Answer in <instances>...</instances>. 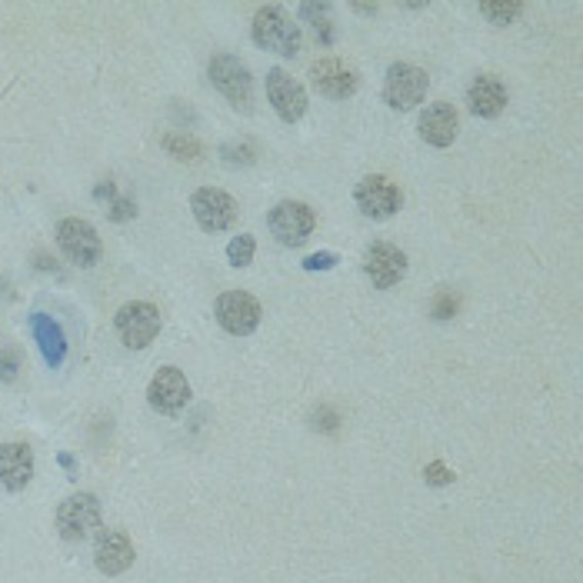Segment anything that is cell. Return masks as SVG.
<instances>
[{"mask_svg":"<svg viewBox=\"0 0 583 583\" xmlns=\"http://www.w3.org/2000/svg\"><path fill=\"white\" fill-rule=\"evenodd\" d=\"M250 34H254L257 47H264V51H270V53H280V57H293V53L300 51V30H297V24L287 17V11L277 7V4H267V7H260V11L254 13Z\"/></svg>","mask_w":583,"mask_h":583,"instance_id":"cell-1","label":"cell"},{"mask_svg":"<svg viewBox=\"0 0 583 583\" xmlns=\"http://www.w3.org/2000/svg\"><path fill=\"white\" fill-rule=\"evenodd\" d=\"M207 74H210V84H214L234 107L250 111V103H254V77H250V70H247V64H243L241 57H234V53H217L214 61L207 64Z\"/></svg>","mask_w":583,"mask_h":583,"instance_id":"cell-2","label":"cell"},{"mask_svg":"<svg viewBox=\"0 0 583 583\" xmlns=\"http://www.w3.org/2000/svg\"><path fill=\"white\" fill-rule=\"evenodd\" d=\"M114 327H117V333H120L124 347L144 350V347H151V343L157 341V333H160V310L153 304H147V300L124 304L117 310Z\"/></svg>","mask_w":583,"mask_h":583,"instance_id":"cell-3","label":"cell"},{"mask_svg":"<svg viewBox=\"0 0 583 583\" xmlns=\"http://www.w3.org/2000/svg\"><path fill=\"white\" fill-rule=\"evenodd\" d=\"M57 247L64 250V257L77 267H94L101 264L103 243L97 237V230L90 227L80 217H67L57 224Z\"/></svg>","mask_w":583,"mask_h":583,"instance_id":"cell-4","label":"cell"},{"mask_svg":"<svg viewBox=\"0 0 583 583\" xmlns=\"http://www.w3.org/2000/svg\"><path fill=\"white\" fill-rule=\"evenodd\" d=\"M267 227H270V234H274L283 247H300V243L314 234V227H317V217H314V210H310L307 203L283 201L267 214Z\"/></svg>","mask_w":583,"mask_h":583,"instance_id":"cell-5","label":"cell"},{"mask_svg":"<svg viewBox=\"0 0 583 583\" xmlns=\"http://www.w3.org/2000/svg\"><path fill=\"white\" fill-rule=\"evenodd\" d=\"M427 70H420L414 64H390L387 80H383V101L390 103L393 111H414L423 97H427Z\"/></svg>","mask_w":583,"mask_h":583,"instance_id":"cell-6","label":"cell"},{"mask_svg":"<svg viewBox=\"0 0 583 583\" xmlns=\"http://www.w3.org/2000/svg\"><path fill=\"white\" fill-rule=\"evenodd\" d=\"M217 324L234 333V337H247V333H254L260 327V317H264V310L257 304V297L243 291H227L217 297Z\"/></svg>","mask_w":583,"mask_h":583,"instance_id":"cell-7","label":"cell"},{"mask_svg":"<svg viewBox=\"0 0 583 583\" xmlns=\"http://www.w3.org/2000/svg\"><path fill=\"white\" fill-rule=\"evenodd\" d=\"M101 523V500L94 494H74L57 507V533L64 540H84Z\"/></svg>","mask_w":583,"mask_h":583,"instance_id":"cell-8","label":"cell"},{"mask_svg":"<svg viewBox=\"0 0 583 583\" xmlns=\"http://www.w3.org/2000/svg\"><path fill=\"white\" fill-rule=\"evenodd\" d=\"M364 274L377 291H390L406 277V257L393 243H370L364 250Z\"/></svg>","mask_w":583,"mask_h":583,"instance_id":"cell-9","label":"cell"},{"mask_svg":"<svg viewBox=\"0 0 583 583\" xmlns=\"http://www.w3.org/2000/svg\"><path fill=\"white\" fill-rule=\"evenodd\" d=\"M191 210L207 234H220V230L234 227V220H237V201L217 187H201L193 193Z\"/></svg>","mask_w":583,"mask_h":583,"instance_id":"cell-10","label":"cell"},{"mask_svg":"<svg viewBox=\"0 0 583 583\" xmlns=\"http://www.w3.org/2000/svg\"><path fill=\"white\" fill-rule=\"evenodd\" d=\"M354 201L360 207V214L370 217V220H387L400 210V191H397V184H390L387 177L381 174H370L357 184L354 191Z\"/></svg>","mask_w":583,"mask_h":583,"instance_id":"cell-11","label":"cell"},{"mask_svg":"<svg viewBox=\"0 0 583 583\" xmlns=\"http://www.w3.org/2000/svg\"><path fill=\"white\" fill-rule=\"evenodd\" d=\"M267 101L274 103L280 120H287V124H297L307 114V90L283 67H274L267 74Z\"/></svg>","mask_w":583,"mask_h":583,"instance_id":"cell-12","label":"cell"},{"mask_svg":"<svg viewBox=\"0 0 583 583\" xmlns=\"http://www.w3.org/2000/svg\"><path fill=\"white\" fill-rule=\"evenodd\" d=\"M310 84H314L317 94H324L330 101H347L360 87V77H357L354 67H347L337 57H327V61H317L310 67Z\"/></svg>","mask_w":583,"mask_h":583,"instance_id":"cell-13","label":"cell"},{"mask_svg":"<svg viewBox=\"0 0 583 583\" xmlns=\"http://www.w3.org/2000/svg\"><path fill=\"white\" fill-rule=\"evenodd\" d=\"M147 400L157 414H180L191 400V383L177 367H160L147 387Z\"/></svg>","mask_w":583,"mask_h":583,"instance_id":"cell-14","label":"cell"},{"mask_svg":"<svg viewBox=\"0 0 583 583\" xmlns=\"http://www.w3.org/2000/svg\"><path fill=\"white\" fill-rule=\"evenodd\" d=\"M94 563H97V571L107 573V577H117V573L130 571V563H134V544H130L127 533L103 530L101 537H97V546H94Z\"/></svg>","mask_w":583,"mask_h":583,"instance_id":"cell-15","label":"cell"},{"mask_svg":"<svg viewBox=\"0 0 583 583\" xmlns=\"http://www.w3.org/2000/svg\"><path fill=\"white\" fill-rule=\"evenodd\" d=\"M456 127H460V117H456L454 103H431L423 114H420V137L427 140L431 147H450L456 140Z\"/></svg>","mask_w":583,"mask_h":583,"instance_id":"cell-16","label":"cell"},{"mask_svg":"<svg viewBox=\"0 0 583 583\" xmlns=\"http://www.w3.org/2000/svg\"><path fill=\"white\" fill-rule=\"evenodd\" d=\"M30 480H34V450L27 444H0V483L17 494Z\"/></svg>","mask_w":583,"mask_h":583,"instance_id":"cell-17","label":"cell"},{"mask_svg":"<svg viewBox=\"0 0 583 583\" xmlns=\"http://www.w3.org/2000/svg\"><path fill=\"white\" fill-rule=\"evenodd\" d=\"M467 103L477 117H487V120L500 117L504 107H507V87L490 74L473 77V84L467 87Z\"/></svg>","mask_w":583,"mask_h":583,"instance_id":"cell-18","label":"cell"},{"mask_svg":"<svg viewBox=\"0 0 583 583\" xmlns=\"http://www.w3.org/2000/svg\"><path fill=\"white\" fill-rule=\"evenodd\" d=\"M30 330H34V341H37L40 354H44V364L51 370H57L67 360L64 327L53 317H47V314H34V317H30Z\"/></svg>","mask_w":583,"mask_h":583,"instance_id":"cell-19","label":"cell"},{"mask_svg":"<svg viewBox=\"0 0 583 583\" xmlns=\"http://www.w3.org/2000/svg\"><path fill=\"white\" fill-rule=\"evenodd\" d=\"M300 21L310 24V30L317 34V40L324 47L333 44V7L330 4H300Z\"/></svg>","mask_w":583,"mask_h":583,"instance_id":"cell-20","label":"cell"},{"mask_svg":"<svg viewBox=\"0 0 583 583\" xmlns=\"http://www.w3.org/2000/svg\"><path fill=\"white\" fill-rule=\"evenodd\" d=\"M520 11H523V4H520V0H483V4H480V13L497 27L513 24V21L520 17Z\"/></svg>","mask_w":583,"mask_h":583,"instance_id":"cell-21","label":"cell"},{"mask_svg":"<svg viewBox=\"0 0 583 583\" xmlns=\"http://www.w3.org/2000/svg\"><path fill=\"white\" fill-rule=\"evenodd\" d=\"M164 151L170 153V157H177V160H201L203 147L193 137H187V134H167Z\"/></svg>","mask_w":583,"mask_h":583,"instance_id":"cell-22","label":"cell"},{"mask_svg":"<svg viewBox=\"0 0 583 583\" xmlns=\"http://www.w3.org/2000/svg\"><path fill=\"white\" fill-rule=\"evenodd\" d=\"M254 250H257L254 237H250V234H241V237H234V241L227 243V260L234 267H250Z\"/></svg>","mask_w":583,"mask_h":583,"instance_id":"cell-23","label":"cell"},{"mask_svg":"<svg viewBox=\"0 0 583 583\" xmlns=\"http://www.w3.org/2000/svg\"><path fill=\"white\" fill-rule=\"evenodd\" d=\"M220 153H224V160H227V164H254V147H250V144H224V147H220Z\"/></svg>","mask_w":583,"mask_h":583,"instance_id":"cell-24","label":"cell"},{"mask_svg":"<svg viewBox=\"0 0 583 583\" xmlns=\"http://www.w3.org/2000/svg\"><path fill=\"white\" fill-rule=\"evenodd\" d=\"M134 214H137L134 197H114L111 207H107V217H111L114 224H127V220H134Z\"/></svg>","mask_w":583,"mask_h":583,"instance_id":"cell-25","label":"cell"},{"mask_svg":"<svg viewBox=\"0 0 583 583\" xmlns=\"http://www.w3.org/2000/svg\"><path fill=\"white\" fill-rule=\"evenodd\" d=\"M456 307H460L456 293L454 291H440L437 297H433V317H437V320H450L456 314Z\"/></svg>","mask_w":583,"mask_h":583,"instance_id":"cell-26","label":"cell"},{"mask_svg":"<svg viewBox=\"0 0 583 583\" xmlns=\"http://www.w3.org/2000/svg\"><path fill=\"white\" fill-rule=\"evenodd\" d=\"M341 264V257L333 254V250H320V254H310L304 260V270L310 274H317V270H333V267Z\"/></svg>","mask_w":583,"mask_h":583,"instance_id":"cell-27","label":"cell"},{"mask_svg":"<svg viewBox=\"0 0 583 583\" xmlns=\"http://www.w3.org/2000/svg\"><path fill=\"white\" fill-rule=\"evenodd\" d=\"M310 420H314V427L324 431V433H333V431H337V423H341V417H337V410H333V406H317Z\"/></svg>","mask_w":583,"mask_h":583,"instance_id":"cell-28","label":"cell"},{"mask_svg":"<svg viewBox=\"0 0 583 583\" xmlns=\"http://www.w3.org/2000/svg\"><path fill=\"white\" fill-rule=\"evenodd\" d=\"M427 483L431 487H447V483H454V470H447L440 460H433V464H427Z\"/></svg>","mask_w":583,"mask_h":583,"instance_id":"cell-29","label":"cell"},{"mask_svg":"<svg viewBox=\"0 0 583 583\" xmlns=\"http://www.w3.org/2000/svg\"><path fill=\"white\" fill-rule=\"evenodd\" d=\"M17 370H21L17 354H13V350H0V381L11 383L13 377H17Z\"/></svg>","mask_w":583,"mask_h":583,"instance_id":"cell-30","label":"cell"},{"mask_svg":"<svg viewBox=\"0 0 583 583\" xmlns=\"http://www.w3.org/2000/svg\"><path fill=\"white\" fill-rule=\"evenodd\" d=\"M94 197H97V201H114V197H117V187L111 184V180H103V184H97Z\"/></svg>","mask_w":583,"mask_h":583,"instance_id":"cell-31","label":"cell"},{"mask_svg":"<svg viewBox=\"0 0 583 583\" xmlns=\"http://www.w3.org/2000/svg\"><path fill=\"white\" fill-rule=\"evenodd\" d=\"M354 11L357 13H377V4H374V7H370V4H354Z\"/></svg>","mask_w":583,"mask_h":583,"instance_id":"cell-32","label":"cell"}]
</instances>
